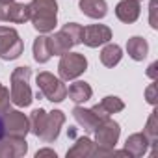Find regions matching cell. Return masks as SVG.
I'll return each instance as SVG.
<instances>
[{"mask_svg": "<svg viewBox=\"0 0 158 158\" xmlns=\"http://www.w3.org/2000/svg\"><path fill=\"white\" fill-rule=\"evenodd\" d=\"M28 119H30V132L39 139H43L45 143H52L60 136V130L65 123V114L61 110L47 112L43 108H35Z\"/></svg>", "mask_w": 158, "mask_h": 158, "instance_id": "obj_1", "label": "cell"}, {"mask_svg": "<svg viewBox=\"0 0 158 158\" xmlns=\"http://www.w3.org/2000/svg\"><path fill=\"white\" fill-rule=\"evenodd\" d=\"M28 13L34 28L39 34L52 32L58 24V2L56 0H32L28 4Z\"/></svg>", "mask_w": 158, "mask_h": 158, "instance_id": "obj_2", "label": "cell"}, {"mask_svg": "<svg viewBox=\"0 0 158 158\" xmlns=\"http://www.w3.org/2000/svg\"><path fill=\"white\" fill-rule=\"evenodd\" d=\"M30 76H32V69L26 67V65L17 67L11 73L10 97H11V102L21 106V108L23 106H30L32 101H34V93H32V88H30Z\"/></svg>", "mask_w": 158, "mask_h": 158, "instance_id": "obj_3", "label": "cell"}, {"mask_svg": "<svg viewBox=\"0 0 158 158\" xmlns=\"http://www.w3.org/2000/svg\"><path fill=\"white\" fill-rule=\"evenodd\" d=\"M37 91L50 102H61L67 97V88L61 78H56L52 73H39L37 74Z\"/></svg>", "mask_w": 158, "mask_h": 158, "instance_id": "obj_4", "label": "cell"}, {"mask_svg": "<svg viewBox=\"0 0 158 158\" xmlns=\"http://www.w3.org/2000/svg\"><path fill=\"white\" fill-rule=\"evenodd\" d=\"M88 69V60L80 52H65L61 54V60L58 63V73L61 80H74L80 74H84Z\"/></svg>", "mask_w": 158, "mask_h": 158, "instance_id": "obj_5", "label": "cell"}, {"mask_svg": "<svg viewBox=\"0 0 158 158\" xmlns=\"http://www.w3.org/2000/svg\"><path fill=\"white\" fill-rule=\"evenodd\" d=\"M24 50V43L15 28L0 26V58L11 61L17 60Z\"/></svg>", "mask_w": 158, "mask_h": 158, "instance_id": "obj_6", "label": "cell"}, {"mask_svg": "<svg viewBox=\"0 0 158 158\" xmlns=\"http://www.w3.org/2000/svg\"><path fill=\"white\" fill-rule=\"evenodd\" d=\"M93 134H95V145H97V147L114 149L115 143L119 141L121 128H119V123H115L114 119L106 117V119L99 121V125L95 127Z\"/></svg>", "mask_w": 158, "mask_h": 158, "instance_id": "obj_7", "label": "cell"}, {"mask_svg": "<svg viewBox=\"0 0 158 158\" xmlns=\"http://www.w3.org/2000/svg\"><path fill=\"white\" fill-rule=\"evenodd\" d=\"M4 132H6V136L26 138V134L30 132V119L23 112L10 108L4 114Z\"/></svg>", "mask_w": 158, "mask_h": 158, "instance_id": "obj_8", "label": "cell"}, {"mask_svg": "<svg viewBox=\"0 0 158 158\" xmlns=\"http://www.w3.org/2000/svg\"><path fill=\"white\" fill-rule=\"evenodd\" d=\"M0 21L2 23H17V24L30 21L28 6L17 2V0H0Z\"/></svg>", "mask_w": 158, "mask_h": 158, "instance_id": "obj_9", "label": "cell"}, {"mask_svg": "<svg viewBox=\"0 0 158 158\" xmlns=\"http://www.w3.org/2000/svg\"><path fill=\"white\" fill-rule=\"evenodd\" d=\"M112 39V30L104 24H89L84 28V35H82V43L89 48H97L101 45L110 43Z\"/></svg>", "mask_w": 158, "mask_h": 158, "instance_id": "obj_10", "label": "cell"}, {"mask_svg": "<svg viewBox=\"0 0 158 158\" xmlns=\"http://www.w3.org/2000/svg\"><path fill=\"white\" fill-rule=\"evenodd\" d=\"M28 152L26 138L4 136L0 139V158H21Z\"/></svg>", "mask_w": 158, "mask_h": 158, "instance_id": "obj_11", "label": "cell"}, {"mask_svg": "<svg viewBox=\"0 0 158 158\" xmlns=\"http://www.w3.org/2000/svg\"><path fill=\"white\" fill-rule=\"evenodd\" d=\"M139 13H141L139 0H121V2L115 6V17L121 23H127V24L136 23Z\"/></svg>", "mask_w": 158, "mask_h": 158, "instance_id": "obj_12", "label": "cell"}, {"mask_svg": "<svg viewBox=\"0 0 158 158\" xmlns=\"http://www.w3.org/2000/svg\"><path fill=\"white\" fill-rule=\"evenodd\" d=\"M91 110L95 112V115H97L99 119H106V117H110L112 114H117V112L125 110V102H123L119 97L108 95V97H104L99 104H95Z\"/></svg>", "mask_w": 158, "mask_h": 158, "instance_id": "obj_13", "label": "cell"}, {"mask_svg": "<svg viewBox=\"0 0 158 158\" xmlns=\"http://www.w3.org/2000/svg\"><path fill=\"white\" fill-rule=\"evenodd\" d=\"M151 141L149 138L143 134V132H136V134H130L125 141V151L128 152V156H134V158H139L147 152Z\"/></svg>", "mask_w": 158, "mask_h": 158, "instance_id": "obj_14", "label": "cell"}, {"mask_svg": "<svg viewBox=\"0 0 158 158\" xmlns=\"http://www.w3.org/2000/svg\"><path fill=\"white\" fill-rule=\"evenodd\" d=\"M73 117H74V121L78 125H80L86 132H89V134L95 130V127L99 125V121H102V119H99L95 115V112L91 108H84V106H74L73 108Z\"/></svg>", "mask_w": 158, "mask_h": 158, "instance_id": "obj_15", "label": "cell"}, {"mask_svg": "<svg viewBox=\"0 0 158 158\" xmlns=\"http://www.w3.org/2000/svg\"><path fill=\"white\" fill-rule=\"evenodd\" d=\"M78 6H80V11L89 19H104L108 13L106 0H80Z\"/></svg>", "mask_w": 158, "mask_h": 158, "instance_id": "obj_16", "label": "cell"}, {"mask_svg": "<svg viewBox=\"0 0 158 158\" xmlns=\"http://www.w3.org/2000/svg\"><path fill=\"white\" fill-rule=\"evenodd\" d=\"M127 52H128V56L132 60L143 61L147 58V54H149V43L139 35H134V37H130L127 41Z\"/></svg>", "mask_w": 158, "mask_h": 158, "instance_id": "obj_17", "label": "cell"}, {"mask_svg": "<svg viewBox=\"0 0 158 158\" xmlns=\"http://www.w3.org/2000/svg\"><path fill=\"white\" fill-rule=\"evenodd\" d=\"M95 141H91L89 138H78L76 143L67 151V158H88L93 156L95 152Z\"/></svg>", "mask_w": 158, "mask_h": 158, "instance_id": "obj_18", "label": "cell"}, {"mask_svg": "<svg viewBox=\"0 0 158 158\" xmlns=\"http://www.w3.org/2000/svg\"><path fill=\"white\" fill-rule=\"evenodd\" d=\"M67 95H69V99H71L74 104H84L86 101L91 99L93 89H91V86H89L88 82H74V84H71V88L67 89Z\"/></svg>", "mask_w": 158, "mask_h": 158, "instance_id": "obj_19", "label": "cell"}, {"mask_svg": "<svg viewBox=\"0 0 158 158\" xmlns=\"http://www.w3.org/2000/svg\"><path fill=\"white\" fill-rule=\"evenodd\" d=\"M48 41H50L52 56H61V54L69 52V50L74 47V43L69 39V35H67L63 30H60V32L54 34V35H48Z\"/></svg>", "mask_w": 158, "mask_h": 158, "instance_id": "obj_20", "label": "cell"}, {"mask_svg": "<svg viewBox=\"0 0 158 158\" xmlns=\"http://www.w3.org/2000/svg\"><path fill=\"white\" fill-rule=\"evenodd\" d=\"M34 60L37 63H47L50 58H52V50H50V41H48V35H39L35 41H34Z\"/></svg>", "mask_w": 158, "mask_h": 158, "instance_id": "obj_21", "label": "cell"}, {"mask_svg": "<svg viewBox=\"0 0 158 158\" xmlns=\"http://www.w3.org/2000/svg\"><path fill=\"white\" fill-rule=\"evenodd\" d=\"M123 58V50L115 43H106V47L101 50V63L104 67H115Z\"/></svg>", "mask_w": 158, "mask_h": 158, "instance_id": "obj_22", "label": "cell"}, {"mask_svg": "<svg viewBox=\"0 0 158 158\" xmlns=\"http://www.w3.org/2000/svg\"><path fill=\"white\" fill-rule=\"evenodd\" d=\"M143 134L149 138L151 145H156V141H158V110H152V112H151Z\"/></svg>", "mask_w": 158, "mask_h": 158, "instance_id": "obj_23", "label": "cell"}, {"mask_svg": "<svg viewBox=\"0 0 158 158\" xmlns=\"http://www.w3.org/2000/svg\"><path fill=\"white\" fill-rule=\"evenodd\" d=\"M61 30L69 35V39L74 45H80L82 43V35H84V26L82 24H78V23H67V24H63Z\"/></svg>", "mask_w": 158, "mask_h": 158, "instance_id": "obj_24", "label": "cell"}, {"mask_svg": "<svg viewBox=\"0 0 158 158\" xmlns=\"http://www.w3.org/2000/svg\"><path fill=\"white\" fill-rule=\"evenodd\" d=\"M11 97H10V89L6 88V86H2L0 84V112L2 114H6L11 106Z\"/></svg>", "mask_w": 158, "mask_h": 158, "instance_id": "obj_25", "label": "cell"}, {"mask_svg": "<svg viewBox=\"0 0 158 158\" xmlns=\"http://www.w3.org/2000/svg\"><path fill=\"white\" fill-rule=\"evenodd\" d=\"M156 86L154 84H151L149 88H147V91H145V99H147V102L149 104H156Z\"/></svg>", "mask_w": 158, "mask_h": 158, "instance_id": "obj_26", "label": "cell"}, {"mask_svg": "<svg viewBox=\"0 0 158 158\" xmlns=\"http://www.w3.org/2000/svg\"><path fill=\"white\" fill-rule=\"evenodd\" d=\"M156 4H158V0H151V26L152 28H158V23H156Z\"/></svg>", "mask_w": 158, "mask_h": 158, "instance_id": "obj_27", "label": "cell"}, {"mask_svg": "<svg viewBox=\"0 0 158 158\" xmlns=\"http://www.w3.org/2000/svg\"><path fill=\"white\" fill-rule=\"evenodd\" d=\"M35 156L37 158H41V156H52V158H56V151H52V149H41V151L35 152Z\"/></svg>", "mask_w": 158, "mask_h": 158, "instance_id": "obj_28", "label": "cell"}, {"mask_svg": "<svg viewBox=\"0 0 158 158\" xmlns=\"http://www.w3.org/2000/svg\"><path fill=\"white\" fill-rule=\"evenodd\" d=\"M156 67H158V63L154 61V63H151V65H149V69H147V76H149V78H152V80H156Z\"/></svg>", "mask_w": 158, "mask_h": 158, "instance_id": "obj_29", "label": "cell"}, {"mask_svg": "<svg viewBox=\"0 0 158 158\" xmlns=\"http://www.w3.org/2000/svg\"><path fill=\"white\" fill-rule=\"evenodd\" d=\"M6 136V132H4V114L0 112V139H2Z\"/></svg>", "mask_w": 158, "mask_h": 158, "instance_id": "obj_30", "label": "cell"}, {"mask_svg": "<svg viewBox=\"0 0 158 158\" xmlns=\"http://www.w3.org/2000/svg\"><path fill=\"white\" fill-rule=\"evenodd\" d=\"M139 2H141V0H139Z\"/></svg>", "mask_w": 158, "mask_h": 158, "instance_id": "obj_31", "label": "cell"}]
</instances>
